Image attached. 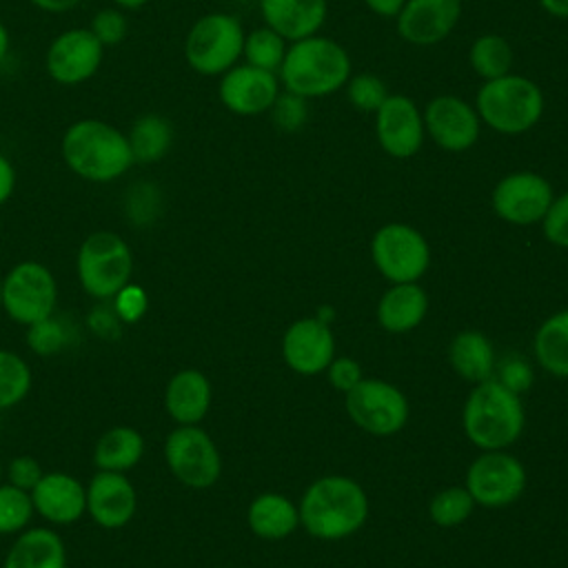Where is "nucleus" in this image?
I'll use <instances>...</instances> for the list:
<instances>
[{
	"label": "nucleus",
	"mask_w": 568,
	"mask_h": 568,
	"mask_svg": "<svg viewBox=\"0 0 568 568\" xmlns=\"http://www.w3.org/2000/svg\"><path fill=\"white\" fill-rule=\"evenodd\" d=\"M60 153L73 175L93 184L115 182L135 164L126 133L100 118L69 124L60 140Z\"/></svg>",
	"instance_id": "f257e3e1"
},
{
	"label": "nucleus",
	"mask_w": 568,
	"mask_h": 568,
	"mask_svg": "<svg viewBox=\"0 0 568 568\" xmlns=\"http://www.w3.org/2000/svg\"><path fill=\"white\" fill-rule=\"evenodd\" d=\"M297 513L313 537L333 541L362 528L368 515V499L357 481L328 475L306 488Z\"/></svg>",
	"instance_id": "f03ea898"
},
{
	"label": "nucleus",
	"mask_w": 568,
	"mask_h": 568,
	"mask_svg": "<svg viewBox=\"0 0 568 568\" xmlns=\"http://www.w3.org/2000/svg\"><path fill=\"white\" fill-rule=\"evenodd\" d=\"M351 75L348 53L333 40L308 36L295 40L286 49L280 78L288 93L302 98H320L335 93Z\"/></svg>",
	"instance_id": "7ed1b4c3"
},
{
	"label": "nucleus",
	"mask_w": 568,
	"mask_h": 568,
	"mask_svg": "<svg viewBox=\"0 0 568 568\" xmlns=\"http://www.w3.org/2000/svg\"><path fill=\"white\" fill-rule=\"evenodd\" d=\"M466 437L484 450H501L510 446L524 428V406L517 393L501 382L484 379L464 406Z\"/></svg>",
	"instance_id": "20e7f679"
},
{
	"label": "nucleus",
	"mask_w": 568,
	"mask_h": 568,
	"mask_svg": "<svg viewBox=\"0 0 568 568\" xmlns=\"http://www.w3.org/2000/svg\"><path fill=\"white\" fill-rule=\"evenodd\" d=\"M541 113V89L524 75L506 73L501 78L486 80L477 91V115L499 133H524L539 122Z\"/></svg>",
	"instance_id": "39448f33"
},
{
	"label": "nucleus",
	"mask_w": 568,
	"mask_h": 568,
	"mask_svg": "<svg viewBox=\"0 0 568 568\" xmlns=\"http://www.w3.org/2000/svg\"><path fill=\"white\" fill-rule=\"evenodd\" d=\"M75 271L87 295L109 302L131 282V246L115 231H93L78 248Z\"/></svg>",
	"instance_id": "423d86ee"
},
{
	"label": "nucleus",
	"mask_w": 568,
	"mask_h": 568,
	"mask_svg": "<svg viewBox=\"0 0 568 568\" xmlns=\"http://www.w3.org/2000/svg\"><path fill=\"white\" fill-rule=\"evenodd\" d=\"M244 29L231 13H206L193 22L184 40V58L200 75H222L240 60Z\"/></svg>",
	"instance_id": "0eeeda50"
},
{
	"label": "nucleus",
	"mask_w": 568,
	"mask_h": 568,
	"mask_svg": "<svg viewBox=\"0 0 568 568\" xmlns=\"http://www.w3.org/2000/svg\"><path fill=\"white\" fill-rule=\"evenodd\" d=\"M55 304L58 282L53 273L40 262H18L2 277V311L16 324H38L53 315Z\"/></svg>",
	"instance_id": "6e6552de"
},
{
	"label": "nucleus",
	"mask_w": 568,
	"mask_h": 568,
	"mask_svg": "<svg viewBox=\"0 0 568 568\" xmlns=\"http://www.w3.org/2000/svg\"><path fill=\"white\" fill-rule=\"evenodd\" d=\"M164 459L171 475L189 488H209L222 473L215 442L197 424L178 426L164 442Z\"/></svg>",
	"instance_id": "1a4fd4ad"
},
{
	"label": "nucleus",
	"mask_w": 568,
	"mask_h": 568,
	"mask_svg": "<svg viewBox=\"0 0 568 568\" xmlns=\"http://www.w3.org/2000/svg\"><path fill=\"white\" fill-rule=\"evenodd\" d=\"M371 255L379 273L395 282H417L430 262V251L424 235L408 224H386L382 226L371 242Z\"/></svg>",
	"instance_id": "9d476101"
},
{
	"label": "nucleus",
	"mask_w": 568,
	"mask_h": 568,
	"mask_svg": "<svg viewBox=\"0 0 568 568\" xmlns=\"http://www.w3.org/2000/svg\"><path fill=\"white\" fill-rule=\"evenodd\" d=\"M104 60V47L89 27L60 31L47 47L44 71L62 87H75L91 80Z\"/></svg>",
	"instance_id": "9b49d317"
},
{
	"label": "nucleus",
	"mask_w": 568,
	"mask_h": 568,
	"mask_svg": "<svg viewBox=\"0 0 568 568\" xmlns=\"http://www.w3.org/2000/svg\"><path fill=\"white\" fill-rule=\"evenodd\" d=\"M346 410L371 435H393L408 419V402L399 388L382 379H362L346 393Z\"/></svg>",
	"instance_id": "f8f14e48"
},
{
	"label": "nucleus",
	"mask_w": 568,
	"mask_h": 568,
	"mask_svg": "<svg viewBox=\"0 0 568 568\" xmlns=\"http://www.w3.org/2000/svg\"><path fill=\"white\" fill-rule=\"evenodd\" d=\"M526 488V470L513 455L488 450L466 473V490L486 508H504L519 499Z\"/></svg>",
	"instance_id": "ddd939ff"
},
{
	"label": "nucleus",
	"mask_w": 568,
	"mask_h": 568,
	"mask_svg": "<svg viewBox=\"0 0 568 568\" xmlns=\"http://www.w3.org/2000/svg\"><path fill=\"white\" fill-rule=\"evenodd\" d=\"M552 202V186L546 178L519 171L501 178L493 191L495 213L510 224L539 222Z\"/></svg>",
	"instance_id": "4468645a"
},
{
	"label": "nucleus",
	"mask_w": 568,
	"mask_h": 568,
	"mask_svg": "<svg viewBox=\"0 0 568 568\" xmlns=\"http://www.w3.org/2000/svg\"><path fill=\"white\" fill-rule=\"evenodd\" d=\"M138 510V493L124 473L98 470L87 484V513L106 530L124 528Z\"/></svg>",
	"instance_id": "2eb2a0df"
},
{
	"label": "nucleus",
	"mask_w": 568,
	"mask_h": 568,
	"mask_svg": "<svg viewBox=\"0 0 568 568\" xmlns=\"http://www.w3.org/2000/svg\"><path fill=\"white\" fill-rule=\"evenodd\" d=\"M217 95L222 104L237 115H257L273 106L280 95L277 78L251 64H235L222 73Z\"/></svg>",
	"instance_id": "dca6fc26"
},
{
	"label": "nucleus",
	"mask_w": 568,
	"mask_h": 568,
	"mask_svg": "<svg viewBox=\"0 0 568 568\" xmlns=\"http://www.w3.org/2000/svg\"><path fill=\"white\" fill-rule=\"evenodd\" d=\"M375 131L382 149L393 158H410L424 142V118L406 95H388L375 111Z\"/></svg>",
	"instance_id": "f3484780"
},
{
	"label": "nucleus",
	"mask_w": 568,
	"mask_h": 568,
	"mask_svg": "<svg viewBox=\"0 0 568 568\" xmlns=\"http://www.w3.org/2000/svg\"><path fill=\"white\" fill-rule=\"evenodd\" d=\"M424 129L446 151H466L479 138L477 111L455 95H439L424 111Z\"/></svg>",
	"instance_id": "a211bd4d"
},
{
	"label": "nucleus",
	"mask_w": 568,
	"mask_h": 568,
	"mask_svg": "<svg viewBox=\"0 0 568 568\" xmlns=\"http://www.w3.org/2000/svg\"><path fill=\"white\" fill-rule=\"evenodd\" d=\"M29 495L33 510L53 526H71L87 513V486L64 470L44 473Z\"/></svg>",
	"instance_id": "6ab92c4d"
},
{
	"label": "nucleus",
	"mask_w": 568,
	"mask_h": 568,
	"mask_svg": "<svg viewBox=\"0 0 568 568\" xmlns=\"http://www.w3.org/2000/svg\"><path fill=\"white\" fill-rule=\"evenodd\" d=\"M335 353V339L326 322L317 317H306L291 324L282 339L284 362L302 373L315 375L328 368Z\"/></svg>",
	"instance_id": "aec40b11"
},
{
	"label": "nucleus",
	"mask_w": 568,
	"mask_h": 568,
	"mask_svg": "<svg viewBox=\"0 0 568 568\" xmlns=\"http://www.w3.org/2000/svg\"><path fill=\"white\" fill-rule=\"evenodd\" d=\"M462 0H406L397 13V31L406 42L435 44L457 24Z\"/></svg>",
	"instance_id": "412c9836"
},
{
	"label": "nucleus",
	"mask_w": 568,
	"mask_h": 568,
	"mask_svg": "<svg viewBox=\"0 0 568 568\" xmlns=\"http://www.w3.org/2000/svg\"><path fill=\"white\" fill-rule=\"evenodd\" d=\"M211 382L202 371H178L164 390V408L180 426H193L204 419L211 406Z\"/></svg>",
	"instance_id": "4be33fe9"
},
{
	"label": "nucleus",
	"mask_w": 568,
	"mask_h": 568,
	"mask_svg": "<svg viewBox=\"0 0 568 568\" xmlns=\"http://www.w3.org/2000/svg\"><path fill=\"white\" fill-rule=\"evenodd\" d=\"M268 29L288 40L315 36L326 18V0H260Z\"/></svg>",
	"instance_id": "5701e85b"
},
{
	"label": "nucleus",
	"mask_w": 568,
	"mask_h": 568,
	"mask_svg": "<svg viewBox=\"0 0 568 568\" xmlns=\"http://www.w3.org/2000/svg\"><path fill=\"white\" fill-rule=\"evenodd\" d=\"M2 568H67L64 541L53 528H24L9 546Z\"/></svg>",
	"instance_id": "b1692460"
},
{
	"label": "nucleus",
	"mask_w": 568,
	"mask_h": 568,
	"mask_svg": "<svg viewBox=\"0 0 568 568\" xmlns=\"http://www.w3.org/2000/svg\"><path fill=\"white\" fill-rule=\"evenodd\" d=\"M428 311V297L415 282L395 284L388 288L377 306V320L388 333L413 331Z\"/></svg>",
	"instance_id": "393cba45"
},
{
	"label": "nucleus",
	"mask_w": 568,
	"mask_h": 568,
	"mask_svg": "<svg viewBox=\"0 0 568 568\" xmlns=\"http://www.w3.org/2000/svg\"><path fill=\"white\" fill-rule=\"evenodd\" d=\"M173 138H175L173 122L160 113L138 115L126 131L129 149L135 164L160 162L173 146Z\"/></svg>",
	"instance_id": "a878e982"
},
{
	"label": "nucleus",
	"mask_w": 568,
	"mask_h": 568,
	"mask_svg": "<svg viewBox=\"0 0 568 568\" xmlns=\"http://www.w3.org/2000/svg\"><path fill=\"white\" fill-rule=\"evenodd\" d=\"M144 455V437L133 426H113L100 435L93 448V464L98 470L126 473Z\"/></svg>",
	"instance_id": "bb28decb"
},
{
	"label": "nucleus",
	"mask_w": 568,
	"mask_h": 568,
	"mask_svg": "<svg viewBox=\"0 0 568 568\" xmlns=\"http://www.w3.org/2000/svg\"><path fill=\"white\" fill-rule=\"evenodd\" d=\"M248 528L264 539H282L300 524L297 508L277 493H264L248 506Z\"/></svg>",
	"instance_id": "cd10ccee"
},
{
	"label": "nucleus",
	"mask_w": 568,
	"mask_h": 568,
	"mask_svg": "<svg viewBox=\"0 0 568 568\" xmlns=\"http://www.w3.org/2000/svg\"><path fill=\"white\" fill-rule=\"evenodd\" d=\"M453 368L470 382H484L493 371V346L486 335L477 331H464L450 342Z\"/></svg>",
	"instance_id": "c85d7f7f"
},
{
	"label": "nucleus",
	"mask_w": 568,
	"mask_h": 568,
	"mask_svg": "<svg viewBox=\"0 0 568 568\" xmlns=\"http://www.w3.org/2000/svg\"><path fill=\"white\" fill-rule=\"evenodd\" d=\"M537 362L557 377H568V311L548 317L535 335Z\"/></svg>",
	"instance_id": "c756f323"
},
{
	"label": "nucleus",
	"mask_w": 568,
	"mask_h": 568,
	"mask_svg": "<svg viewBox=\"0 0 568 568\" xmlns=\"http://www.w3.org/2000/svg\"><path fill=\"white\" fill-rule=\"evenodd\" d=\"M468 60L477 75H481L484 80H495L510 71L513 51L501 36L486 33L473 42Z\"/></svg>",
	"instance_id": "7c9ffc66"
},
{
	"label": "nucleus",
	"mask_w": 568,
	"mask_h": 568,
	"mask_svg": "<svg viewBox=\"0 0 568 568\" xmlns=\"http://www.w3.org/2000/svg\"><path fill=\"white\" fill-rule=\"evenodd\" d=\"M31 366L18 353L0 348V410L18 406L31 390Z\"/></svg>",
	"instance_id": "2f4dec72"
},
{
	"label": "nucleus",
	"mask_w": 568,
	"mask_h": 568,
	"mask_svg": "<svg viewBox=\"0 0 568 568\" xmlns=\"http://www.w3.org/2000/svg\"><path fill=\"white\" fill-rule=\"evenodd\" d=\"M284 53H286L284 38L268 27L255 29L248 36H244L242 55L251 67H257L264 71H277L282 67Z\"/></svg>",
	"instance_id": "473e14b6"
},
{
	"label": "nucleus",
	"mask_w": 568,
	"mask_h": 568,
	"mask_svg": "<svg viewBox=\"0 0 568 568\" xmlns=\"http://www.w3.org/2000/svg\"><path fill=\"white\" fill-rule=\"evenodd\" d=\"M31 495L13 484H0V535H18L33 517Z\"/></svg>",
	"instance_id": "72a5a7b5"
},
{
	"label": "nucleus",
	"mask_w": 568,
	"mask_h": 568,
	"mask_svg": "<svg viewBox=\"0 0 568 568\" xmlns=\"http://www.w3.org/2000/svg\"><path fill=\"white\" fill-rule=\"evenodd\" d=\"M475 499L470 497V493L466 488L453 486V488H444L442 493H437L430 501V519L442 526V528H450L462 524L470 513H473Z\"/></svg>",
	"instance_id": "f704fd0d"
},
{
	"label": "nucleus",
	"mask_w": 568,
	"mask_h": 568,
	"mask_svg": "<svg viewBox=\"0 0 568 568\" xmlns=\"http://www.w3.org/2000/svg\"><path fill=\"white\" fill-rule=\"evenodd\" d=\"M67 342H69V331L53 315L38 324L27 326V344L38 355H53V353L62 351L67 346Z\"/></svg>",
	"instance_id": "c9c22d12"
},
{
	"label": "nucleus",
	"mask_w": 568,
	"mask_h": 568,
	"mask_svg": "<svg viewBox=\"0 0 568 568\" xmlns=\"http://www.w3.org/2000/svg\"><path fill=\"white\" fill-rule=\"evenodd\" d=\"M346 91H348V100L353 102V106L359 111H366V113H375L382 106V102L388 98L386 84L373 73H359V75L351 78Z\"/></svg>",
	"instance_id": "e433bc0d"
},
{
	"label": "nucleus",
	"mask_w": 568,
	"mask_h": 568,
	"mask_svg": "<svg viewBox=\"0 0 568 568\" xmlns=\"http://www.w3.org/2000/svg\"><path fill=\"white\" fill-rule=\"evenodd\" d=\"M91 33L100 40V44L106 47H115L126 38L129 31V20L124 16L122 9L118 7H104L100 11L93 13L91 24H89Z\"/></svg>",
	"instance_id": "4c0bfd02"
},
{
	"label": "nucleus",
	"mask_w": 568,
	"mask_h": 568,
	"mask_svg": "<svg viewBox=\"0 0 568 568\" xmlns=\"http://www.w3.org/2000/svg\"><path fill=\"white\" fill-rule=\"evenodd\" d=\"M111 302H113V311L122 324L140 322L149 306V297H146L144 288L138 284H131V282Z\"/></svg>",
	"instance_id": "58836bf2"
},
{
	"label": "nucleus",
	"mask_w": 568,
	"mask_h": 568,
	"mask_svg": "<svg viewBox=\"0 0 568 568\" xmlns=\"http://www.w3.org/2000/svg\"><path fill=\"white\" fill-rule=\"evenodd\" d=\"M306 98L302 95H295V93H284V95H277L275 102H273V122L284 129V131H295L304 124L306 120Z\"/></svg>",
	"instance_id": "ea45409f"
},
{
	"label": "nucleus",
	"mask_w": 568,
	"mask_h": 568,
	"mask_svg": "<svg viewBox=\"0 0 568 568\" xmlns=\"http://www.w3.org/2000/svg\"><path fill=\"white\" fill-rule=\"evenodd\" d=\"M541 222H544V235L548 242L557 246H568V191L557 200L552 197Z\"/></svg>",
	"instance_id": "a19ab883"
},
{
	"label": "nucleus",
	"mask_w": 568,
	"mask_h": 568,
	"mask_svg": "<svg viewBox=\"0 0 568 568\" xmlns=\"http://www.w3.org/2000/svg\"><path fill=\"white\" fill-rule=\"evenodd\" d=\"M42 466L38 464L36 457L31 455H20V457H13L7 466V477H9V484L31 493V488L40 481L42 477Z\"/></svg>",
	"instance_id": "79ce46f5"
},
{
	"label": "nucleus",
	"mask_w": 568,
	"mask_h": 568,
	"mask_svg": "<svg viewBox=\"0 0 568 568\" xmlns=\"http://www.w3.org/2000/svg\"><path fill=\"white\" fill-rule=\"evenodd\" d=\"M328 379L331 384L337 388V390H344L348 393L351 388H355L364 377H362V368L355 359L351 357H339V359H333L328 364Z\"/></svg>",
	"instance_id": "37998d69"
},
{
	"label": "nucleus",
	"mask_w": 568,
	"mask_h": 568,
	"mask_svg": "<svg viewBox=\"0 0 568 568\" xmlns=\"http://www.w3.org/2000/svg\"><path fill=\"white\" fill-rule=\"evenodd\" d=\"M149 202H158V191L151 184H135L129 191V213L140 220V211H151L155 215V206H149Z\"/></svg>",
	"instance_id": "c03bdc74"
},
{
	"label": "nucleus",
	"mask_w": 568,
	"mask_h": 568,
	"mask_svg": "<svg viewBox=\"0 0 568 568\" xmlns=\"http://www.w3.org/2000/svg\"><path fill=\"white\" fill-rule=\"evenodd\" d=\"M530 382H532V373H530V368L524 362L515 359V362L506 364L504 371H501V384L506 388H510L513 393H519V390L528 388Z\"/></svg>",
	"instance_id": "a18cd8bd"
},
{
	"label": "nucleus",
	"mask_w": 568,
	"mask_h": 568,
	"mask_svg": "<svg viewBox=\"0 0 568 568\" xmlns=\"http://www.w3.org/2000/svg\"><path fill=\"white\" fill-rule=\"evenodd\" d=\"M89 328L100 335V337H109L111 333H118V326L122 324L115 315V311L109 308H93V313L87 317Z\"/></svg>",
	"instance_id": "49530a36"
},
{
	"label": "nucleus",
	"mask_w": 568,
	"mask_h": 568,
	"mask_svg": "<svg viewBox=\"0 0 568 568\" xmlns=\"http://www.w3.org/2000/svg\"><path fill=\"white\" fill-rule=\"evenodd\" d=\"M16 182H18V173L13 162L4 153H0V206L13 195Z\"/></svg>",
	"instance_id": "de8ad7c7"
},
{
	"label": "nucleus",
	"mask_w": 568,
	"mask_h": 568,
	"mask_svg": "<svg viewBox=\"0 0 568 568\" xmlns=\"http://www.w3.org/2000/svg\"><path fill=\"white\" fill-rule=\"evenodd\" d=\"M29 2L44 13H67L75 9L82 0H29Z\"/></svg>",
	"instance_id": "09e8293b"
},
{
	"label": "nucleus",
	"mask_w": 568,
	"mask_h": 568,
	"mask_svg": "<svg viewBox=\"0 0 568 568\" xmlns=\"http://www.w3.org/2000/svg\"><path fill=\"white\" fill-rule=\"evenodd\" d=\"M371 11H375L382 18H393L402 11L406 0H364Z\"/></svg>",
	"instance_id": "8fccbe9b"
},
{
	"label": "nucleus",
	"mask_w": 568,
	"mask_h": 568,
	"mask_svg": "<svg viewBox=\"0 0 568 568\" xmlns=\"http://www.w3.org/2000/svg\"><path fill=\"white\" fill-rule=\"evenodd\" d=\"M539 4L557 18H568V0H539Z\"/></svg>",
	"instance_id": "3c124183"
},
{
	"label": "nucleus",
	"mask_w": 568,
	"mask_h": 568,
	"mask_svg": "<svg viewBox=\"0 0 568 568\" xmlns=\"http://www.w3.org/2000/svg\"><path fill=\"white\" fill-rule=\"evenodd\" d=\"M9 47H11V36H9V29H7V24L0 20V62L7 58V53H9Z\"/></svg>",
	"instance_id": "603ef678"
},
{
	"label": "nucleus",
	"mask_w": 568,
	"mask_h": 568,
	"mask_svg": "<svg viewBox=\"0 0 568 568\" xmlns=\"http://www.w3.org/2000/svg\"><path fill=\"white\" fill-rule=\"evenodd\" d=\"M111 2H113V7H118L122 11H133V9L144 7L149 0H111Z\"/></svg>",
	"instance_id": "864d4df0"
},
{
	"label": "nucleus",
	"mask_w": 568,
	"mask_h": 568,
	"mask_svg": "<svg viewBox=\"0 0 568 568\" xmlns=\"http://www.w3.org/2000/svg\"><path fill=\"white\" fill-rule=\"evenodd\" d=\"M2 475H4V468H2V459H0V484H2Z\"/></svg>",
	"instance_id": "5fc2aeb1"
},
{
	"label": "nucleus",
	"mask_w": 568,
	"mask_h": 568,
	"mask_svg": "<svg viewBox=\"0 0 568 568\" xmlns=\"http://www.w3.org/2000/svg\"><path fill=\"white\" fill-rule=\"evenodd\" d=\"M0 311H2V280H0Z\"/></svg>",
	"instance_id": "6e6d98bb"
}]
</instances>
